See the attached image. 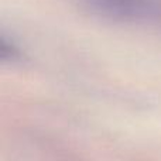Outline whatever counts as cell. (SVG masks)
Instances as JSON below:
<instances>
[{
    "label": "cell",
    "instance_id": "cell-1",
    "mask_svg": "<svg viewBox=\"0 0 161 161\" xmlns=\"http://www.w3.org/2000/svg\"><path fill=\"white\" fill-rule=\"evenodd\" d=\"M83 11L96 17L131 21L148 17L154 7L144 0H75Z\"/></svg>",
    "mask_w": 161,
    "mask_h": 161
},
{
    "label": "cell",
    "instance_id": "cell-2",
    "mask_svg": "<svg viewBox=\"0 0 161 161\" xmlns=\"http://www.w3.org/2000/svg\"><path fill=\"white\" fill-rule=\"evenodd\" d=\"M0 58L3 62H16L21 59V53L13 42L7 41L6 37H2V40H0Z\"/></svg>",
    "mask_w": 161,
    "mask_h": 161
}]
</instances>
